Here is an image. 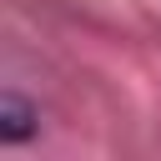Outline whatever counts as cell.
<instances>
[{
	"label": "cell",
	"instance_id": "1",
	"mask_svg": "<svg viewBox=\"0 0 161 161\" xmlns=\"http://www.w3.org/2000/svg\"><path fill=\"white\" fill-rule=\"evenodd\" d=\"M30 131H35V106L20 101L15 91H5L0 96V141H25Z\"/></svg>",
	"mask_w": 161,
	"mask_h": 161
}]
</instances>
